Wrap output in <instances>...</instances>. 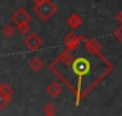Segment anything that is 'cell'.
I'll return each mask as SVG.
<instances>
[{"instance_id": "obj_1", "label": "cell", "mask_w": 122, "mask_h": 116, "mask_svg": "<svg viewBox=\"0 0 122 116\" xmlns=\"http://www.w3.org/2000/svg\"><path fill=\"white\" fill-rule=\"evenodd\" d=\"M56 10H57V7H56V4L51 0H46L44 3H41L38 6H34V13L38 16V19H41L44 21L51 19L54 16Z\"/></svg>"}, {"instance_id": "obj_2", "label": "cell", "mask_w": 122, "mask_h": 116, "mask_svg": "<svg viewBox=\"0 0 122 116\" xmlns=\"http://www.w3.org/2000/svg\"><path fill=\"white\" fill-rule=\"evenodd\" d=\"M84 37L82 35H80V37H77L72 31H70L64 38H62V43L65 44V47H67V50L68 51H75L77 50V47H78V44H80V40H82Z\"/></svg>"}, {"instance_id": "obj_3", "label": "cell", "mask_w": 122, "mask_h": 116, "mask_svg": "<svg viewBox=\"0 0 122 116\" xmlns=\"http://www.w3.org/2000/svg\"><path fill=\"white\" fill-rule=\"evenodd\" d=\"M31 20V16L24 10V9H19L13 16H11V21L19 27V26H21V24H27V23H30Z\"/></svg>"}, {"instance_id": "obj_4", "label": "cell", "mask_w": 122, "mask_h": 116, "mask_svg": "<svg viewBox=\"0 0 122 116\" xmlns=\"http://www.w3.org/2000/svg\"><path fill=\"white\" fill-rule=\"evenodd\" d=\"M24 45H26L29 50H31V51H36V50H38V48L43 45V40H41L40 35L31 33V34H29V35L24 38Z\"/></svg>"}, {"instance_id": "obj_5", "label": "cell", "mask_w": 122, "mask_h": 116, "mask_svg": "<svg viewBox=\"0 0 122 116\" xmlns=\"http://www.w3.org/2000/svg\"><path fill=\"white\" fill-rule=\"evenodd\" d=\"M72 68H74V71H75L77 74L84 75V74H87V72H88V69H90V64H88V61H87V59H84V58H78V59H75V61H74Z\"/></svg>"}, {"instance_id": "obj_6", "label": "cell", "mask_w": 122, "mask_h": 116, "mask_svg": "<svg viewBox=\"0 0 122 116\" xmlns=\"http://www.w3.org/2000/svg\"><path fill=\"white\" fill-rule=\"evenodd\" d=\"M47 93L50 95V96H58L61 92H62V87H61V84H58L57 81H53V82H50L48 85H47Z\"/></svg>"}, {"instance_id": "obj_7", "label": "cell", "mask_w": 122, "mask_h": 116, "mask_svg": "<svg viewBox=\"0 0 122 116\" xmlns=\"http://www.w3.org/2000/svg\"><path fill=\"white\" fill-rule=\"evenodd\" d=\"M67 24L71 27L72 30H77L81 24H82V19H81V16L80 14H77V13H72L70 17H68V20H67Z\"/></svg>"}, {"instance_id": "obj_8", "label": "cell", "mask_w": 122, "mask_h": 116, "mask_svg": "<svg viewBox=\"0 0 122 116\" xmlns=\"http://www.w3.org/2000/svg\"><path fill=\"white\" fill-rule=\"evenodd\" d=\"M60 61H61V64H64L65 67H68V65L74 64V57H72L71 51H68V50L62 51V53H61V55H60Z\"/></svg>"}, {"instance_id": "obj_9", "label": "cell", "mask_w": 122, "mask_h": 116, "mask_svg": "<svg viewBox=\"0 0 122 116\" xmlns=\"http://www.w3.org/2000/svg\"><path fill=\"white\" fill-rule=\"evenodd\" d=\"M29 65H30V68L33 71L37 72V71H41V69L44 68V61H43L41 58L36 57V58H31L30 59V64H29Z\"/></svg>"}, {"instance_id": "obj_10", "label": "cell", "mask_w": 122, "mask_h": 116, "mask_svg": "<svg viewBox=\"0 0 122 116\" xmlns=\"http://www.w3.org/2000/svg\"><path fill=\"white\" fill-rule=\"evenodd\" d=\"M85 48H87L91 54H95V53H98V51H99L101 45H99V43H98V41H95V40H90V41H87V43H85Z\"/></svg>"}, {"instance_id": "obj_11", "label": "cell", "mask_w": 122, "mask_h": 116, "mask_svg": "<svg viewBox=\"0 0 122 116\" xmlns=\"http://www.w3.org/2000/svg\"><path fill=\"white\" fill-rule=\"evenodd\" d=\"M14 33H16V27L13 24H6V26L1 27V34L7 38H11L14 35Z\"/></svg>"}, {"instance_id": "obj_12", "label": "cell", "mask_w": 122, "mask_h": 116, "mask_svg": "<svg viewBox=\"0 0 122 116\" xmlns=\"http://www.w3.org/2000/svg\"><path fill=\"white\" fill-rule=\"evenodd\" d=\"M0 92H1L3 95H6L7 98H10V99H11V96H13V89H11V87H10L9 84H1V85H0Z\"/></svg>"}, {"instance_id": "obj_13", "label": "cell", "mask_w": 122, "mask_h": 116, "mask_svg": "<svg viewBox=\"0 0 122 116\" xmlns=\"http://www.w3.org/2000/svg\"><path fill=\"white\" fill-rule=\"evenodd\" d=\"M44 115H54L56 113V105L54 103H46L43 108Z\"/></svg>"}, {"instance_id": "obj_14", "label": "cell", "mask_w": 122, "mask_h": 116, "mask_svg": "<svg viewBox=\"0 0 122 116\" xmlns=\"http://www.w3.org/2000/svg\"><path fill=\"white\" fill-rule=\"evenodd\" d=\"M9 102H10V98H7L6 95H3V93L0 92V111H3V109L9 105Z\"/></svg>"}, {"instance_id": "obj_15", "label": "cell", "mask_w": 122, "mask_h": 116, "mask_svg": "<svg viewBox=\"0 0 122 116\" xmlns=\"http://www.w3.org/2000/svg\"><path fill=\"white\" fill-rule=\"evenodd\" d=\"M17 29H19V33L23 34V35H29V34H30V30H31L29 23H27V24H21V26H19Z\"/></svg>"}, {"instance_id": "obj_16", "label": "cell", "mask_w": 122, "mask_h": 116, "mask_svg": "<svg viewBox=\"0 0 122 116\" xmlns=\"http://www.w3.org/2000/svg\"><path fill=\"white\" fill-rule=\"evenodd\" d=\"M114 35H115V38H117L118 41H121L122 43V24H121V27H118V29L115 30Z\"/></svg>"}, {"instance_id": "obj_17", "label": "cell", "mask_w": 122, "mask_h": 116, "mask_svg": "<svg viewBox=\"0 0 122 116\" xmlns=\"http://www.w3.org/2000/svg\"><path fill=\"white\" fill-rule=\"evenodd\" d=\"M115 20H117L119 24H122V11H118V13L115 14Z\"/></svg>"}, {"instance_id": "obj_18", "label": "cell", "mask_w": 122, "mask_h": 116, "mask_svg": "<svg viewBox=\"0 0 122 116\" xmlns=\"http://www.w3.org/2000/svg\"><path fill=\"white\" fill-rule=\"evenodd\" d=\"M46 0H33V3H34V6H38V4H41V3H44Z\"/></svg>"}, {"instance_id": "obj_19", "label": "cell", "mask_w": 122, "mask_h": 116, "mask_svg": "<svg viewBox=\"0 0 122 116\" xmlns=\"http://www.w3.org/2000/svg\"><path fill=\"white\" fill-rule=\"evenodd\" d=\"M44 116H54V115H44Z\"/></svg>"}]
</instances>
